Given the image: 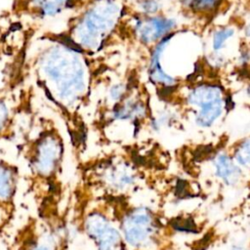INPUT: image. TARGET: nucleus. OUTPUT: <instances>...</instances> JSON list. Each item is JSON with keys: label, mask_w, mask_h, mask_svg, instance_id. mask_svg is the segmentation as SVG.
<instances>
[{"label": "nucleus", "mask_w": 250, "mask_h": 250, "mask_svg": "<svg viewBox=\"0 0 250 250\" xmlns=\"http://www.w3.org/2000/svg\"><path fill=\"white\" fill-rule=\"evenodd\" d=\"M38 41L28 60L30 75L62 119L72 146L80 153L88 136L87 113L108 65L103 62L104 57L80 51L57 32L42 34Z\"/></svg>", "instance_id": "1"}, {"label": "nucleus", "mask_w": 250, "mask_h": 250, "mask_svg": "<svg viewBox=\"0 0 250 250\" xmlns=\"http://www.w3.org/2000/svg\"><path fill=\"white\" fill-rule=\"evenodd\" d=\"M139 79L137 70L128 69L126 75L113 79L104 86L103 95L97 99L91 127L105 141H110L125 129L137 137L151 113L148 97Z\"/></svg>", "instance_id": "2"}, {"label": "nucleus", "mask_w": 250, "mask_h": 250, "mask_svg": "<svg viewBox=\"0 0 250 250\" xmlns=\"http://www.w3.org/2000/svg\"><path fill=\"white\" fill-rule=\"evenodd\" d=\"M126 7L121 0H88L57 32L80 51L97 56L120 43Z\"/></svg>", "instance_id": "3"}, {"label": "nucleus", "mask_w": 250, "mask_h": 250, "mask_svg": "<svg viewBox=\"0 0 250 250\" xmlns=\"http://www.w3.org/2000/svg\"><path fill=\"white\" fill-rule=\"evenodd\" d=\"M35 187L54 195L60 187L64 160V139L53 120L41 117L35 133L28 135L21 148Z\"/></svg>", "instance_id": "4"}, {"label": "nucleus", "mask_w": 250, "mask_h": 250, "mask_svg": "<svg viewBox=\"0 0 250 250\" xmlns=\"http://www.w3.org/2000/svg\"><path fill=\"white\" fill-rule=\"evenodd\" d=\"M119 227L129 250H160L164 225L150 207L130 202L129 196H100Z\"/></svg>", "instance_id": "5"}, {"label": "nucleus", "mask_w": 250, "mask_h": 250, "mask_svg": "<svg viewBox=\"0 0 250 250\" xmlns=\"http://www.w3.org/2000/svg\"><path fill=\"white\" fill-rule=\"evenodd\" d=\"M84 186L100 196H129L141 182L138 165L125 152L115 151L81 164Z\"/></svg>", "instance_id": "6"}, {"label": "nucleus", "mask_w": 250, "mask_h": 250, "mask_svg": "<svg viewBox=\"0 0 250 250\" xmlns=\"http://www.w3.org/2000/svg\"><path fill=\"white\" fill-rule=\"evenodd\" d=\"M83 208L79 227L95 250H129L111 213L99 199Z\"/></svg>", "instance_id": "7"}, {"label": "nucleus", "mask_w": 250, "mask_h": 250, "mask_svg": "<svg viewBox=\"0 0 250 250\" xmlns=\"http://www.w3.org/2000/svg\"><path fill=\"white\" fill-rule=\"evenodd\" d=\"M176 21L173 19L160 15H142L130 13L126 14L122 23L120 43L125 41L135 42L145 47L152 48L165 36L171 33Z\"/></svg>", "instance_id": "8"}, {"label": "nucleus", "mask_w": 250, "mask_h": 250, "mask_svg": "<svg viewBox=\"0 0 250 250\" xmlns=\"http://www.w3.org/2000/svg\"><path fill=\"white\" fill-rule=\"evenodd\" d=\"M64 236L38 219H30L16 234L10 250H63Z\"/></svg>", "instance_id": "9"}, {"label": "nucleus", "mask_w": 250, "mask_h": 250, "mask_svg": "<svg viewBox=\"0 0 250 250\" xmlns=\"http://www.w3.org/2000/svg\"><path fill=\"white\" fill-rule=\"evenodd\" d=\"M88 0H12L11 11L20 18L46 20L66 11H77Z\"/></svg>", "instance_id": "10"}, {"label": "nucleus", "mask_w": 250, "mask_h": 250, "mask_svg": "<svg viewBox=\"0 0 250 250\" xmlns=\"http://www.w3.org/2000/svg\"><path fill=\"white\" fill-rule=\"evenodd\" d=\"M188 102L199 107L195 122L200 127H210L223 111L222 90L213 84H202L194 88L189 93Z\"/></svg>", "instance_id": "11"}, {"label": "nucleus", "mask_w": 250, "mask_h": 250, "mask_svg": "<svg viewBox=\"0 0 250 250\" xmlns=\"http://www.w3.org/2000/svg\"><path fill=\"white\" fill-rule=\"evenodd\" d=\"M20 171L14 163L0 159V229L13 219L19 190Z\"/></svg>", "instance_id": "12"}, {"label": "nucleus", "mask_w": 250, "mask_h": 250, "mask_svg": "<svg viewBox=\"0 0 250 250\" xmlns=\"http://www.w3.org/2000/svg\"><path fill=\"white\" fill-rule=\"evenodd\" d=\"M212 170L215 178L226 187H236L243 180V169L226 152H219L212 158Z\"/></svg>", "instance_id": "13"}, {"label": "nucleus", "mask_w": 250, "mask_h": 250, "mask_svg": "<svg viewBox=\"0 0 250 250\" xmlns=\"http://www.w3.org/2000/svg\"><path fill=\"white\" fill-rule=\"evenodd\" d=\"M16 104L7 95H0V142L11 140L16 135Z\"/></svg>", "instance_id": "14"}, {"label": "nucleus", "mask_w": 250, "mask_h": 250, "mask_svg": "<svg viewBox=\"0 0 250 250\" xmlns=\"http://www.w3.org/2000/svg\"><path fill=\"white\" fill-rule=\"evenodd\" d=\"M232 157L242 169H250V138L236 146Z\"/></svg>", "instance_id": "15"}, {"label": "nucleus", "mask_w": 250, "mask_h": 250, "mask_svg": "<svg viewBox=\"0 0 250 250\" xmlns=\"http://www.w3.org/2000/svg\"><path fill=\"white\" fill-rule=\"evenodd\" d=\"M194 12H211L216 9L221 0H180Z\"/></svg>", "instance_id": "16"}, {"label": "nucleus", "mask_w": 250, "mask_h": 250, "mask_svg": "<svg viewBox=\"0 0 250 250\" xmlns=\"http://www.w3.org/2000/svg\"><path fill=\"white\" fill-rule=\"evenodd\" d=\"M234 34V30L232 28H221L217 30L213 35L212 40V47L215 51L221 50L224 46L227 40L231 38Z\"/></svg>", "instance_id": "17"}, {"label": "nucleus", "mask_w": 250, "mask_h": 250, "mask_svg": "<svg viewBox=\"0 0 250 250\" xmlns=\"http://www.w3.org/2000/svg\"><path fill=\"white\" fill-rule=\"evenodd\" d=\"M245 33H246V35L250 38V23L247 25V27H246V29H245Z\"/></svg>", "instance_id": "18"}]
</instances>
